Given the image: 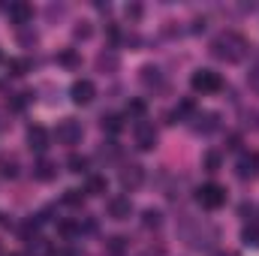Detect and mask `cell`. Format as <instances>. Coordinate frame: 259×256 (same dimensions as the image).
Listing matches in <instances>:
<instances>
[{"mask_svg":"<svg viewBox=\"0 0 259 256\" xmlns=\"http://www.w3.org/2000/svg\"><path fill=\"white\" fill-rule=\"evenodd\" d=\"M214 55L220 58V61H229V64H235V61H241L244 58V49H247V42H244V36H238V33H220L217 39H214Z\"/></svg>","mask_w":259,"mask_h":256,"instance_id":"6da1fadb","label":"cell"},{"mask_svg":"<svg viewBox=\"0 0 259 256\" xmlns=\"http://www.w3.org/2000/svg\"><path fill=\"white\" fill-rule=\"evenodd\" d=\"M190 84H193V91H199V94H217L223 88V78L214 69H196Z\"/></svg>","mask_w":259,"mask_h":256,"instance_id":"7a4b0ae2","label":"cell"},{"mask_svg":"<svg viewBox=\"0 0 259 256\" xmlns=\"http://www.w3.org/2000/svg\"><path fill=\"white\" fill-rule=\"evenodd\" d=\"M199 202H202V208L217 211V208H223V202H226V190H223L220 184H205V187L199 190Z\"/></svg>","mask_w":259,"mask_h":256,"instance_id":"3957f363","label":"cell"},{"mask_svg":"<svg viewBox=\"0 0 259 256\" xmlns=\"http://www.w3.org/2000/svg\"><path fill=\"white\" fill-rule=\"evenodd\" d=\"M55 136H58V142H61V145H78V142H81V124H78V121H72V118H66V121L58 124Z\"/></svg>","mask_w":259,"mask_h":256,"instance_id":"277c9868","label":"cell"},{"mask_svg":"<svg viewBox=\"0 0 259 256\" xmlns=\"http://www.w3.org/2000/svg\"><path fill=\"white\" fill-rule=\"evenodd\" d=\"M72 103H78V106H88L94 97H97V84L91 81V78H78V81H72Z\"/></svg>","mask_w":259,"mask_h":256,"instance_id":"5b68a950","label":"cell"},{"mask_svg":"<svg viewBox=\"0 0 259 256\" xmlns=\"http://www.w3.org/2000/svg\"><path fill=\"white\" fill-rule=\"evenodd\" d=\"M27 145H30V151L46 154L49 145H52V133H49L46 127H30L27 130Z\"/></svg>","mask_w":259,"mask_h":256,"instance_id":"8992f818","label":"cell"},{"mask_svg":"<svg viewBox=\"0 0 259 256\" xmlns=\"http://www.w3.org/2000/svg\"><path fill=\"white\" fill-rule=\"evenodd\" d=\"M136 145H139V151H154L157 148V130L145 121H139L136 124Z\"/></svg>","mask_w":259,"mask_h":256,"instance_id":"52a82bcc","label":"cell"},{"mask_svg":"<svg viewBox=\"0 0 259 256\" xmlns=\"http://www.w3.org/2000/svg\"><path fill=\"white\" fill-rule=\"evenodd\" d=\"M109 214H112L115 220H127L130 214H133L130 196H115V199H109Z\"/></svg>","mask_w":259,"mask_h":256,"instance_id":"ba28073f","label":"cell"},{"mask_svg":"<svg viewBox=\"0 0 259 256\" xmlns=\"http://www.w3.org/2000/svg\"><path fill=\"white\" fill-rule=\"evenodd\" d=\"M142 178H145V172H142V166H136V163H130V166H124V172H121V184L124 187H139L142 184Z\"/></svg>","mask_w":259,"mask_h":256,"instance_id":"9c48e42d","label":"cell"},{"mask_svg":"<svg viewBox=\"0 0 259 256\" xmlns=\"http://www.w3.org/2000/svg\"><path fill=\"white\" fill-rule=\"evenodd\" d=\"M9 18L21 27V24H27V21L33 18V9H30L27 3H12V6H9Z\"/></svg>","mask_w":259,"mask_h":256,"instance_id":"30bf717a","label":"cell"},{"mask_svg":"<svg viewBox=\"0 0 259 256\" xmlns=\"http://www.w3.org/2000/svg\"><path fill=\"white\" fill-rule=\"evenodd\" d=\"M55 175H58V166H55L52 160H39V163L33 166V178H36V181H52Z\"/></svg>","mask_w":259,"mask_h":256,"instance_id":"8fae6325","label":"cell"},{"mask_svg":"<svg viewBox=\"0 0 259 256\" xmlns=\"http://www.w3.org/2000/svg\"><path fill=\"white\" fill-rule=\"evenodd\" d=\"M106 190H109V181H106L103 175H91L88 184H84V193H88V196H103Z\"/></svg>","mask_w":259,"mask_h":256,"instance_id":"7c38bea8","label":"cell"},{"mask_svg":"<svg viewBox=\"0 0 259 256\" xmlns=\"http://www.w3.org/2000/svg\"><path fill=\"white\" fill-rule=\"evenodd\" d=\"M196 133H211V130H217V115L214 112H205V115H196Z\"/></svg>","mask_w":259,"mask_h":256,"instance_id":"4fadbf2b","label":"cell"},{"mask_svg":"<svg viewBox=\"0 0 259 256\" xmlns=\"http://www.w3.org/2000/svg\"><path fill=\"white\" fill-rule=\"evenodd\" d=\"M142 81H145L148 88H151V84L157 88V84L163 81V75H160V66H145V69H142Z\"/></svg>","mask_w":259,"mask_h":256,"instance_id":"5bb4252c","label":"cell"},{"mask_svg":"<svg viewBox=\"0 0 259 256\" xmlns=\"http://www.w3.org/2000/svg\"><path fill=\"white\" fill-rule=\"evenodd\" d=\"M103 130L112 133V136H118V133L124 130V121H121L118 115H103Z\"/></svg>","mask_w":259,"mask_h":256,"instance_id":"9a60e30c","label":"cell"},{"mask_svg":"<svg viewBox=\"0 0 259 256\" xmlns=\"http://www.w3.org/2000/svg\"><path fill=\"white\" fill-rule=\"evenodd\" d=\"M66 166H69V172H88V157H81V154H69V160H66Z\"/></svg>","mask_w":259,"mask_h":256,"instance_id":"2e32d148","label":"cell"},{"mask_svg":"<svg viewBox=\"0 0 259 256\" xmlns=\"http://www.w3.org/2000/svg\"><path fill=\"white\" fill-rule=\"evenodd\" d=\"M256 172V160L253 157H241L238 160V178H250Z\"/></svg>","mask_w":259,"mask_h":256,"instance_id":"e0dca14e","label":"cell"},{"mask_svg":"<svg viewBox=\"0 0 259 256\" xmlns=\"http://www.w3.org/2000/svg\"><path fill=\"white\" fill-rule=\"evenodd\" d=\"M142 223H145L148 229H160V223H163V214H160V211H154V208H148V211L142 214Z\"/></svg>","mask_w":259,"mask_h":256,"instance_id":"ac0fdd59","label":"cell"},{"mask_svg":"<svg viewBox=\"0 0 259 256\" xmlns=\"http://www.w3.org/2000/svg\"><path fill=\"white\" fill-rule=\"evenodd\" d=\"M58 232H61V235H66V238H75V235L81 232V223H72V220H61V223H58Z\"/></svg>","mask_w":259,"mask_h":256,"instance_id":"d6986e66","label":"cell"},{"mask_svg":"<svg viewBox=\"0 0 259 256\" xmlns=\"http://www.w3.org/2000/svg\"><path fill=\"white\" fill-rule=\"evenodd\" d=\"M0 175H3V178H15V175H18V163H15L12 157H3V160H0Z\"/></svg>","mask_w":259,"mask_h":256,"instance_id":"ffe728a7","label":"cell"},{"mask_svg":"<svg viewBox=\"0 0 259 256\" xmlns=\"http://www.w3.org/2000/svg\"><path fill=\"white\" fill-rule=\"evenodd\" d=\"M241 238H244V244H247V247H259V226H244Z\"/></svg>","mask_w":259,"mask_h":256,"instance_id":"44dd1931","label":"cell"},{"mask_svg":"<svg viewBox=\"0 0 259 256\" xmlns=\"http://www.w3.org/2000/svg\"><path fill=\"white\" fill-rule=\"evenodd\" d=\"M220 166H223V157H220L217 151H208V154H205V169H208V172H217Z\"/></svg>","mask_w":259,"mask_h":256,"instance_id":"7402d4cb","label":"cell"},{"mask_svg":"<svg viewBox=\"0 0 259 256\" xmlns=\"http://www.w3.org/2000/svg\"><path fill=\"white\" fill-rule=\"evenodd\" d=\"M64 202L69 208H78L81 202H84V190H66L64 193Z\"/></svg>","mask_w":259,"mask_h":256,"instance_id":"603a6c76","label":"cell"},{"mask_svg":"<svg viewBox=\"0 0 259 256\" xmlns=\"http://www.w3.org/2000/svg\"><path fill=\"white\" fill-rule=\"evenodd\" d=\"M127 115L130 118H139V121H145V103L142 100H133L127 106Z\"/></svg>","mask_w":259,"mask_h":256,"instance_id":"cb8c5ba5","label":"cell"},{"mask_svg":"<svg viewBox=\"0 0 259 256\" xmlns=\"http://www.w3.org/2000/svg\"><path fill=\"white\" fill-rule=\"evenodd\" d=\"M190 115H196L193 100H184V103H178V109H175V118H190Z\"/></svg>","mask_w":259,"mask_h":256,"instance_id":"d4e9b609","label":"cell"},{"mask_svg":"<svg viewBox=\"0 0 259 256\" xmlns=\"http://www.w3.org/2000/svg\"><path fill=\"white\" fill-rule=\"evenodd\" d=\"M27 61H9V69H12V75H24V69H27Z\"/></svg>","mask_w":259,"mask_h":256,"instance_id":"484cf974","label":"cell"},{"mask_svg":"<svg viewBox=\"0 0 259 256\" xmlns=\"http://www.w3.org/2000/svg\"><path fill=\"white\" fill-rule=\"evenodd\" d=\"M127 18H130V21H139V18H142V6H139V3L127 6Z\"/></svg>","mask_w":259,"mask_h":256,"instance_id":"4316f807","label":"cell"},{"mask_svg":"<svg viewBox=\"0 0 259 256\" xmlns=\"http://www.w3.org/2000/svg\"><path fill=\"white\" fill-rule=\"evenodd\" d=\"M109 247H112L115 253H118V250H124V238H121V235H115V238H109Z\"/></svg>","mask_w":259,"mask_h":256,"instance_id":"83f0119b","label":"cell"},{"mask_svg":"<svg viewBox=\"0 0 259 256\" xmlns=\"http://www.w3.org/2000/svg\"><path fill=\"white\" fill-rule=\"evenodd\" d=\"M100 66H103V69H106V66H109V69H115V66H118V61H115L112 55H109V58L103 55V58H100Z\"/></svg>","mask_w":259,"mask_h":256,"instance_id":"f1b7e54d","label":"cell"},{"mask_svg":"<svg viewBox=\"0 0 259 256\" xmlns=\"http://www.w3.org/2000/svg\"><path fill=\"white\" fill-rule=\"evenodd\" d=\"M55 256H75V250H58Z\"/></svg>","mask_w":259,"mask_h":256,"instance_id":"f546056e","label":"cell"},{"mask_svg":"<svg viewBox=\"0 0 259 256\" xmlns=\"http://www.w3.org/2000/svg\"><path fill=\"white\" fill-rule=\"evenodd\" d=\"M9 256H27V253H9Z\"/></svg>","mask_w":259,"mask_h":256,"instance_id":"4dcf8cb0","label":"cell"},{"mask_svg":"<svg viewBox=\"0 0 259 256\" xmlns=\"http://www.w3.org/2000/svg\"><path fill=\"white\" fill-rule=\"evenodd\" d=\"M217 256H235V253H217Z\"/></svg>","mask_w":259,"mask_h":256,"instance_id":"1f68e13d","label":"cell"},{"mask_svg":"<svg viewBox=\"0 0 259 256\" xmlns=\"http://www.w3.org/2000/svg\"><path fill=\"white\" fill-rule=\"evenodd\" d=\"M0 58H3V55H0Z\"/></svg>","mask_w":259,"mask_h":256,"instance_id":"d6a6232c","label":"cell"}]
</instances>
